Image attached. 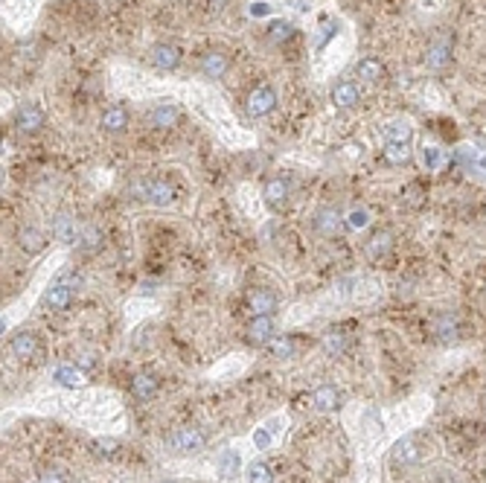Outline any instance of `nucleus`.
<instances>
[{
  "label": "nucleus",
  "instance_id": "f257e3e1",
  "mask_svg": "<svg viewBox=\"0 0 486 483\" xmlns=\"http://www.w3.org/2000/svg\"><path fill=\"white\" fill-rule=\"evenodd\" d=\"M131 196L155 207H169L175 201V186L163 178H140L131 184Z\"/></svg>",
  "mask_w": 486,
  "mask_h": 483
},
{
  "label": "nucleus",
  "instance_id": "f03ea898",
  "mask_svg": "<svg viewBox=\"0 0 486 483\" xmlns=\"http://www.w3.org/2000/svg\"><path fill=\"white\" fill-rule=\"evenodd\" d=\"M76 292H79V277L76 274H58L53 280V285L44 292V306L53 309V312H62V309H68L73 303Z\"/></svg>",
  "mask_w": 486,
  "mask_h": 483
},
{
  "label": "nucleus",
  "instance_id": "7ed1b4c3",
  "mask_svg": "<svg viewBox=\"0 0 486 483\" xmlns=\"http://www.w3.org/2000/svg\"><path fill=\"white\" fill-rule=\"evenodd\" d=\"M274 108H277V90L271 87V85L254 87V90L248 93V100H245V111H248V117H254V120L268 117Z\"/></svg>",
  "mask_w": 486,
  "mask_h": 483
},
{
  "label": "nucleus",
  "instance_id": "20e7f679",
  "mask_svg": "<svg viewBox=\"0 0 486 483\" xmlns=\"http://www.w3.org/2000/svg\"><path fill=\"white\" fill-rule=\"evenodd\" d=\"M204 442H207V437H204L201 428H178V431L169 434V440H166V445L172 448L175 455H193V452H201Z\"/></svg>",
  "mask_w": 486,
  "mask_h": 483
},
{
  "label": "nucleus",
  "instance_id": "39448f33",
  "mask_svg": "<svg viewBox=\"0 0 486 483\" xmlns=\"http://www.w3.org/2000/svg\"><path fill=\"white\" fill-rule=\"evenodd\" d=\"M422 460V448H419V440L411 434V437H402L396 445H393V466L396 469H411Z\"/></svg>",
  "mask_w": 486,
  "mask_h": 483
},
{
  "label": "nucleus",
  "instance_id": "423d86ee",
  "mask_svg": "<svg viewBox=\"0 0 486 483\" xmlns=\"http://www.w3.org/2000/svg\"><path fill=\"white\" fill-rule=\"evenodd\" d=\"M15 128L21 134H36L38 128L44 125V111L36 105V102H23L18 111H15Z\"/></svg>",
  "mask_w": 486,
  "mask_h": 483
},
{
  "label": "nucleus",
  "instance_id": "0eeeda50",
  "mask_svg": "<svg viewBox=\"0 0 486 483\" xmlns=\"http://www.w3.org/2000/svg\"><path fill=\"white\" fill-rule=\"evenodd\" d=\"M148 64L151 68H158V70H163V73H169V70H175L178 64H180V50L175 47V44H155L148 50Z\"/></svg>",
  "mask_w": 486,
  "mask_h": 483
},
{
  "label": "nucleus",
  "instance_id": "6e6552de",
  "mask_svg": "<svg viewBox=\"0 0 486 483\" xmlns=\"http://www.w3.org/2000/svg\"><path fill=\"white\" fill-rule=\"evenodd\" d=\"M448 53H451V36H448V32H440V36L431 38L425 61H428L431 70H443L446 64H448Z\"/></svg>",
  "mask_w": 486,
  "mask_h": 483
},
{
  "label": "nucleus",
  "instance_id": "1a4fd4ad",
  "mask_svg": "<svg viewBox=\"0 0 486 483\" xmlns=\"http://www.w3.org/2000/svg\"><path fill=\"white\" fill-rule=\"evenodd\" d=\"M15 242H18V248L26 253V256H38L44 248H47V236L38 230V228H21L18 230V236H15Z\"/></svg>",
  "mask_w": 486,
  "mask_h": 483
},
{
  "label": "nucleus",
  "instance_id": "9d476101",
  "mask_svg": "<svg viewBox=\"0 0 486 483\" xmlns=\"http://www.w3.org/2000/svg\"><path fill=\"white\" fill-rule=\"evenodd\" d=\"M431 332L437 335V338H458L460 332H463V324H460V317L454 314V312H440L434 320H431Z\"/></svg>",
  "mask_w": 486,
  "mask_h": 483
},
{
  "label": "nucleus",
  "instance_id": "9b49d317",
  "mask_svg": "<svg viewBox=\"0 0 486 483\" xmlns=\"http://www.w3.org/2000/svg\"><path fill=\"white\" fill-rule=\"evenodd\" d=\"M9 349L18 361H29L38 352V335L36 332H18V335H12Z\"/></svg>",
  "mask_w": 486,
  "mask_h": 483
},
{
  "label": "nucleus",
  "instance_id": "f8f14e48",
  "mask_svg": "<svg viewBox=\"0 0 486 483\" xmlns=\"http://www.w3.org/2000/svg\"><path fill=\"white\" fill-rule=\"evenodd\" d=\"M248 338L254 344H268L274 338V314H254V320L248 324Z\"/></svg>",
  "mask_w": 486,
  "mask_h": 483
},
{
  "label": "nucleus",
  "instance_id": "ddd939ff",
  "mask_svg": "<svg viewBox=\"0 0 486 483\" xmlns=\"http://www.w3.org/2000/svg\"><path fill=\"white\" fill-rule=\"evenodd\" d=\"M341 224H344V218H341V213L338 210H332V207H323V210H318V216H315V230L320 233V236H335L338 230H341Z\"/></svg>",
  "mask_w": 486,
  "mask_h": 483
},
{
  "label": "nucleus",
  "instance_id": "4468645a",
  "mask_svg": "<svg viewBox=\"0 0 486 483\" xmlns=\"http://www.w3.org/2000/svg\"><path fill=\"white\" fill-rule=\"evenodd\" d=\"M53 236H55L58 242H65V245H73V242H79V228H76V218H70L68 213H58V216L53 218Z\"/></svg>",
  "mask_w": 486,
  "mask_h": 483
},
{
  "label": "nucleus",
  "instance_id": "2eb2a0df",
  "mask_svg": "<svg viewBox=\"0 0 486 483\" xmlns=\"http://www.w3.org/2000/svg\"><path fill=\"white\" fill-rule=\"evenodd\" d=\"M248 309L254 314H274L277 312V297L274 292H268V288H254L248 294Z\"/></svg>",
  "mask_w": 486,
  "mask_h": 483
},
{
  "label": "nucleus",
  "instance_id": "dca6fc26",
  "mask_svg": "<svg viewBox=\"0 0 486 483\" xmlns=\"http://www.w3.org/2000/svg\"><path fill=\"white\" fill-rule=\"evenodd\" d=\"M358 100H361V90L350 79H344V82H338L335 87H332V102H335L338 108H352V105H358Z\"/></svg>",
  "mask_w": 486,
  "mask_h": 483
},
{
  "label": "nucleus",
  "instance_id": "f3484780",
  "mask_svg": "<svg viewBox=\"0 0 486 483\" xmlns=\"http://www.w3.org/2000/svg\"><path fill=\"white\" fill-rule=\"evenodd\" d=\"M341 391L335 388V384H320V388L312 393V405L318 408V410H335V408H341Z\"/></svg>",
  "mask_w": 486,
  "mask_h": 483
},
{
  "label": "nucleus",
  "instance_id": "a211bd4d",
  "mask_svg": "<svg viewBox=\"0 0 486 483\" xmlns=\"http://www.w3.org/2000/svg\"><path fill=\"white\" fill-rule=\"evenodd\" d=\"M227 68H230V58L225 55V53H207L204 58H201V73L207 76V79H222L225 73H227Z\"/></svg>",
  "mask_w": 486,
  "mask_h": 483
},
{
  "label": "nucleus",
  "instance_id": "6ab92c4d",
  "mask_svg": "<svg viewBox=\"0 0 486 483\" xmlns=\"http://www.w3.org/2000/svg\"><path fill=\"white\" fill-rule=\"evenodd\" d=\"M158 388H161V381L151 376V373H137V376L131 378V396L140 399V402L151 399V396L158 393Z\"/></svg>",
  "mask_w": 486,
  "mask_h": 483
},
{
  "label": "nucleus",
  "instance_id": "aec40b11",
  "mask_svg": "<svg viewBox=\"0 0 486 483\" xmlns=\"http://www.w3.org/2000/svg\"><path fill=\"white\" fill-rule=\"evenodd\" d=\"M102 128H105L108 134L126 132V128H129V111H126L123 105H111V108H105V114H102Z\"/></svg>",
  "mask_w": 486,
  "mask_h": 483
},
{
  "label": "nucleus",
  "instance_id": "412c9836",
  "mask_svg": "<svg viewBox=\"0 0 486 483\" xmlns=\"http://www.w3.org/2000/svg\"><path fill=\"white\" fill-rule=\"evenodd\" d=\"M148 120H151V125H155V128H169L178 120V108L172 102H166V100L155 102V105H151V111H148Z\"/></svg>",
  "mask_w": 486,
  "mask_h": 483
},
{
  "label": "nucleus",
  "instance_id": "4be33fe9",
  "mask_svg": "<svg viewBox=\"0 0 486 483\" xmlns=\"http://www.w3.org/2000/svg\"><path fill=\"white\" fill-rule=\"evenodd\" d=\"M414 137V125L408 120H390L384 125V140L387 143H411Z\"/></svg>",
  "mask_w": 486,
  "mask_h": 483
},
{
  "label": "nucleus",
  "instance_id": "5701e85b",
  "mask_svg": "<svg viewBox=\"0 0 486 483\" xmlns=\"http://www.w3.org/2000/svg\"><path fill=\"white\" fill-rule=\"evenodd\" d=\"M355 76H358L361 82L376 85V82H382V79H384V68H382V61H379V58H361V61L355 64Z\"/></svg>",
  "mask_w": 486,
  "mask_h": 483
},
{
  "label": "nucleus",
  "instance_id": "b1692460",
  "mask_svg": "<svg viewBox=\"0 0 486 483\" xmlns=\"http://www.w3.org/2000/svg\"><path fill=\"white\" fill-rule=\"evenodd\" d=\"M390 248H393V236L387 230H379V233L370 236V242H367V248H364V250H367V260H382Z\"/></svg>",
  "mask_w": 486,
  "mask_h": 483
},
{
  "label": "nucleus",
  "instance_id": "393cba45",
  "mask_svg": "<svg viewBox=\"0 0 486 483\" xmlns=\"http://www.w3.org/2000/svg\"><path fill=\"white\" fill-rule=\"evenodd\" d=\"M370 221H373V213H370L367 207H352V210L344 216V228L352 230V233H358V230H364V228H370Z\"/></svg>",
  "mask_w": 486,
  "mask_h": 483
},
{
  "label": "nucleus",
  "instance_id": "a878e982",
  "mask_svg": "<svg viewBox=\"0 0 486 483\" xmlns=\"http://www.w3.org/2000/svg\"><path fill=\"white\" fill-rule=\"evenodd\" d=\"M286 198H288V184H286V178H271L265 184V201L271 207H280Z\"/></svg>",
  "mask_w": 486,
  "mask_h": 483
},
{
  "label": "nucleus",
  "instance_id": "bb28decb",
  "mask_svg": "<svg viewBox=\"0 0 486 483\" xmlns=\"http://www.w3.org/2000/svg\"><path fill=\"white\" fill-rule=\"evenodd\" d=\"M53 381L65 384V388H79V384H85V376H82L76 367L62 364V367H55V370H53Z\"/></svg>",
  "mask_w": 486,
  "mask_h": 483
},
{
  "label": "nucleus",
  "instance_id": "cd10ccee",
  "mask_svg": "<svg viewBox=\"0 0 486 483\" xmlns=\"http://www.w3.org/2000/svg\"><path fill=\"white\" fill-rule=\"evenodd\" d=\"M419 160H422L425 172H437L443 166V152L437 146H422L419 149Z\"/></svg>",
  "mask_w": 486,
  "mask_h": 483
},
{
  "label": "nucleus",
  "instance_id": "c85d7f7f",
  "mask_svg": "<svg viewBox=\"0 0 486 483\" xmlns=\"http://www.w3.org/2000/svg\"><path fill=\"white\" fill-rule=\"evenodd\" d=\"M248 483H274V472L265 460H254L248 466Z\"/></svg>",
  "mask_w": 486,
  "mask_h": 483
},
{
  "label": "nucleus",
  "instance_id": "c756f323",
  "mask_svg": "<svg viewBox=\"0 0 486 483\" xmlns=\"http://www.w3.org/2000/svg\"><path fill=\"white\" fill-rule=\"evenodd\" d=\"M408 157H411L408 143H387L384 146V160H387V164H393V166H402Z\"/></svg>",
  "mask_w": 486,
  "mask_h": 483
},
{
  "label": "nucleus",
  "instance_id": "7c9ffc66",
  "mask_svg": "<svg viewBox=\"0 0 486 483\" xmlns=\"http://www.w3.org/2000/svg\"><path fill=\"white\" fill-rule=\"evenodd\" d=\"M350 346V338L344 332H329L323 335V349L329 352V356H341V352H347Z\"/></svg>",
  "mask_w": 486,
  "mask_h": 483
},
{
  "label": "nucleus",
  "instance_id": "2f4dec72",
  "mask_svg": "<svg viewBox=\"0 0 486 483\" xmlns=\"http://www.w3.org/2000/svg\"><path fill=\"white\" fill-rule=\"evenodd\" d=\"M268 352L274 359H291L294 356V341L291 338H271L268 341Z\"/></svg>",
  "mask_w": 486,
  "mask_h": 483
},
{
  "label": "nucleus",
  "instance_id": "473e14b6",
  "mask_svg": "<svg viewBox=\"0 0 486 483\" xmlns=\"http://www.w3.org/2000/svg\"><path fill=\"white\" fill-rule=\"evenodd\" d=\"M268 32H271V38L274 41H286L288 36H291V23H286V21H274L268 26Z\"/></svg>",
  "mask_w": 486,
  "mask_h": 483
},
{
  "label": "nucleus",
  "instance_id": "72a5a7b5",
  "mask_svg": "<svg viewBox=\"0 0 486 483\" xmlns=\"http://www.w3.org/2000/svg\"><path fill=\"white\" fill-rule=\"evenodd\" d=\"M94 448H97V455H102V457H117V452H119V445L117 442H108V440L94 442Z\"/></svg>",
  "mask_w": 486,
  "mask_h": 483
},
{
  "label": "nucleus",
  "instance_id": "f704fd0d",
  "mask_svg": "<svg viewBox=\"0 0 486 483\" xmlns=\"http://www.w3.org/2000/svg\"><path fill=\"white\" fill-rule=\"evenodd\" d=\"M219 466H222L225 477H230V474L236 472V455H233V452H225V455H222V460H219Z\"/></svg>",
  "mask_w": 486,
  "mask_h": 483
},
{
  "label": "nucleus",
  "instance_id": "c9c22d12",
  "mask_svg": "<svg viewBox=\"0 0 486 483\" xmlns=\"http://www.w3.org/2000/svg\"><path fill=\"white\" fill-rule=\"evenodd\" d=\"M248 15H251V18H268V15H271V4H265V0L259 4V0H256V4L248 6Z\"/></svg>",
  "mask_w": 486,
  "mask_h": 483
},
{
  "label": "nucleus",
  "instance_id": "e433bc0d",
  "mask_svg": "<svg viewBox=\"0 0 486 483\" xmlns=\"http://www.w3.org/2000/svg\"><path fill=\"white\" fill-rule=\"evenodd\" d=\"M38 483H68L65 480V474L62 472H55V469H47L41 477H38Z\"/></svg>",
  "mask_w": 486,
  "mask_h": 483
},
{
  "label": "nucleus",
  "instance_id": "4c0bfd02",
  "mask_svg": "<svg viewBox=\"0 0 486 483\" xmlns=\"http://www.w3.org/2000/svg\"><path fill=\"white\" fill-rule=\"evenodd\" d=\"M254 442H256V448H268L271 445V434L268 431H256L254 434Z\"/></svg>",
  "mask_w": 486,
  "mask_h": 483
},
{
  "label": "nucleus",
  "instance_id": "58836bf2",
  "mask_svg": "<svg viewBox=\"0 0 486 483\" xmlns=\"http://www.w3.org/2000/svg\"><path fill=\"white\" fill-rule=\"evenodd\" d=\"M163 483H175V480H163Z\"/></svg>",
  "mask_w": 486,
  "mask_h": 483
}]
</instances>
